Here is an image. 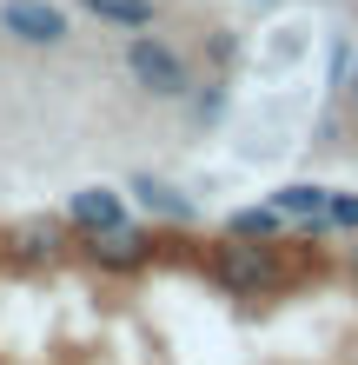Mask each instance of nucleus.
<instances>
[{
    "mask_svg": "<svg viewBox=\"0 0 358 365\" xmlns=\"http://www.w3.org/2000/svg\"><path fill=\"white\" fill-rule=\"evenodd\" d=\"M213 279L233 299H265L285 286V259L272 252V240H239V232H226L213 246Z\"/></svg>",
    "mask_w": 358,
    "mask_h": 365,
    "instance_id": "f257e3e1",
    "label": "nucleus"
},
{
    "mask_svg": "<svg viewBox=\"0 0 358 365\" xmlns=\"http://www.w3.org/2000/svg\"><path fill=\"white\" fill-rule=\"evenodd\" d=\"M126 73H133V87L153 93V100H186V93H193V67H186V53L166 47V40H153L146 27L126 40Z\"/></svg>",
    "mask_w": 358,
    "mask_h": 365,
    "instance_id": "f03ea898",
    "label": "nucleus"
},
{
    "mask_svg": "<svg viewBox=\"0 0 358 365\" xmlns=\"http://www.w3.org/2000/svg\"><path fill=\"white\" fill-rule=\"evenodd\" d=\"M0 34H14L20 47H60L73 27L53 0H0Z\"/></svg>",
    "mask_w": 358,
    "mask_h": 365,
    "instance_id": "7ed1b4c3",
    "label": "nucleus"
},
{
    "mask_svg": "<svg viewBox=\"0 0 358 365\" xmlns=\"http://www.w3.org/2000/svg\"><path fill=\"white\" fill-rule=\"evenodd\" d=\"M67 226L73 232H113V226H126V192H113V186L67 192Z\"/></svg>",
    "mask_w": 358,
    "mask_h": 365,
    "instance_id": "20e7f679",
    "label": "nucleus"
},
{
    "mask_svg": "<svg viewBox=\"0 0 358 365\" xmlns=\"http://www.w3.org/2000/svg\"><path fill=\"white\" fill-rule=\"evenodd\" d=\"M87 252H93V266H107V272H133V266H146L153 240L126 220V226H113V232H87Z\"/></svg>",
    "mask_w": 358,
    "mask_h": 365,
    "instance_id": "39448f33",
    "label": "nucleus"
},
{
    "mask_svg": "<svg viewBox=\"0 0 358 365\" xmlns=\"http://www.w3.org/2000/svg\"><path fill=\"white\" fill-rule=\"evenodd\" d=\"M126 192H133V200H139L146 212H153V220H179V226H193V220H199V206L186 200L179 186H166V180H153V173H139V180L126 186Z\"/></svg>",
    "mask_w": 358,
    "mask_h": 365,
    "instance_id": "423d86ee",
    "label": "nucleus"
},
{
    "mask_svg": "<svg viewBox=\"0 0 358 365\" xmlns=\"http://www.w3.org/2000/svg\"><path fill=\"white\" fill-rule=\"evenodd\" d=\"M325 192H332V186L292 180V186H279V192H272V206H279V212H285L292 226H319V212H325Z\"/></svg>",
    "mask_w": 358,
    "mask_h": 365,
    "instance_id": "0eeeda50",
    "label": "nucleus"
},
{
    "mask_svg": "<svg viewBox=\"0 0 358 365\" xmlns=\"http://www.w3.org/2000/svg\"><path fill=\"white\" fill-rule=\"evenodd\" d=\"M226 232H239V240H285V232H292V220L265 200V206H239L233 220H226Z\"/></svg>",
    "mask_w": 358,
    "mask_h": 365,
    "instance_id": "6e6552de",
    "label": "nucleus"
},
{
    "mask_svg": "<svg viewBox=\"0 0 358 365\" xmlns=\"http://www.w3.org/2000/svg\"><path fill=\"white\" fill-rule=\"evenodd\" d=\"M93 20H107V27H126V34H139V27H153V0H80Z\"/></svg>",
    "mask_w": 358,
    "mask_h": 365,
    "instance_id": "1a4fd4ad",
    "label": "nucleus"
},
{
    "mask_svg": "<svg viewBox=\"0 0 358 365\" xmlns=\"http://www.w3.org/2000/svg\"><path fill=\"white\" fill-rule=\"evenodd\" d=\"M14 246H20V259H53V252L67 246V226L33 220V226H20V232H14Z\"/></svg>",
    "mask_w": 358,
    "mask_h": 365,
    "instance_id": "9d476101",
    "label": "nucleus"
},
{
    "mask_svg": "<svg viewBox=\"0 0 358 365\" xmlns=\"http://www.w3.org/2000/svg\"><path fill=\"white\" fill-rule=\"evenodd\" d=\"M319 226H332V232H358V192H325ZM319 226H312V232H319Z\"/></svg>",
    "mask_w": 358,
    "mask_h": 365,
    "instance_id": "9b49d317",
    "label": "nucleus"
},
{
    "mask_svg": "<svg viewBox=\"0 0 358 365\" xmlns=\"http://www.w3.org/2000/svg\"><path fill=\"white\" fill-rule=\"evenodd\" d=\"M345 266H352V279H358V232H352V252H345Z\"/></svg>",
    "mask_w": 358,
    "mask_h": 365,
    "instance_id": "f8f14e48",
    "label": "nucleus"
},
{
    "mask_svg": "<svg viewBox=\"0 0 358 365\" xmlns=\"http://www.w3.org/2000/svg\"><path fill=\"white\" fill-rule=\"evenodd\" d=\"M345 87H352V93H358V60H352V73H345Z\"/></svg>",
    "mask_w": 358,
    "mask_h": 365,
    "instance_id": "ddd939ff",
    "label": "nucleus"
}]
</instances>
